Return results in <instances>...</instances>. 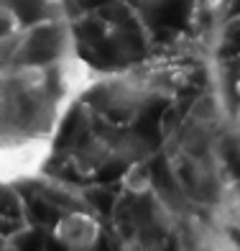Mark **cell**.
Masks as SVG:
<instances>
[{
  "label": "cell",
  "mask_w": 240,
  "mask_h": 251,
  "mask_svg": "<svg viewBox=\"0 0 240 251\" xmlns=\"http://www.w3.org/2000/svg\"><path fill=\"white\" fill-rule=\"evenodd\" d=\"M54 241L64 251H95L100 241V221H95L89 213L72 210L56 221Z\"/></svg>",
  "instance_id": "2"
},
{
  "label": "cell",
  "mask_w": 240,
  "mask_h": 251,
  "mask_svg": "<svg viewBox=\"0 0 240 251\" xmlns=\"http://www.w3.org/2000/svg\"><path fill=\"white\" fill-rule=\"evenodd\" d=\"M92 82L59 0H0V175L41 167L66 105Z\"/></svg>",
  "instance_id": "1"
},
{
  "label": "cell",
  "mask_w": 240,
  "mask_h": 251,
  "mask_svg": "<svg viewBox=\"0 0 240 251\" xmlns=\"http://www.w3.org/2000/svg\"><path fill=\"white\" fill-rule=\"evenodd\" d=\"M153 187V172H151V164L148 162H133L123 175V190L133 198H141L146 195L148 190Z\"/></svg>",
  "instance_id": "3"
},
{
  "label": "cell",
  "mask_w": 240,
  "mask_h": 251,
  "mask_svg": "<svg viewBox=\"0 0 240 251\" xmlns=\"http://www.w3.org/2000/svg\"><path fill=\"white\" fill-rule=\"evenodd\" d=\"M123 251H164L161 238L151 231H135L128 241L123 244Z\"/></svg>",
  "instance_id": "4"
}]
</instances>
